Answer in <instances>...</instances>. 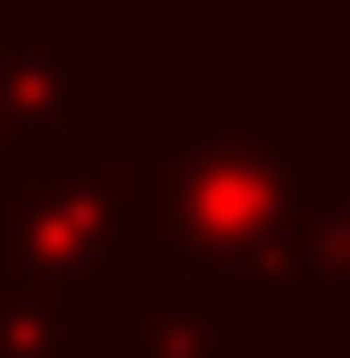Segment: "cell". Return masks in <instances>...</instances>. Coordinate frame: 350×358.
Wrapping results in <instances>:
<instances>
[{
    "label": "cell",
    "mask_w": 350,
    "mask_h": 358,
    "mask_svg": "<svg viewBox=\"0 0 350 358\" xmlns=\"http://www.w3.org/2000/svg\"><path fill=\"white\" fill-rule=\"evenodd\" d=\"M300 142L267 125H209L183 134L167 159L142 176V234H159L175 275L209 292H242L284 242L300 208Z\"/></svg>",
    "instance_id": "cell-1"
},
{
    "label": "cell",
    "mask_w": 350,
    "mask_h": 358,
    "mask_svg": "<svg viewBox=\"0 0 350 358\" xmlns=\"http://www.w3.org/2000/svg\"><path fill=\"white\" fill-rule=\"evenodd\" d=\"M142 275V176L117 159H59L0 192V283L108 292Z\"/></svg>",
    "instance_id": "cell-2"
},
{
    "label": "cell",
    "mask_w": 350,
    "mask_h": 358,
    "mask_svg": "<svg viewBox=\"0 0 350 358\" xmlns=\"http://www.w3.org/2000/svg\"><path fill=\"white\" fill-rule=\"evenodd\" d=\"M84 125H100V59L67 42L59 8H0V192L59 167Z\"/></svg>",
    "instance_id": "cell-3"
},
{
    "label": "cell",
    "mask_w": 350,
    "mask_h": 358,
    "mask_svg": "<svg viewBox=\"0 0 350 358\" xmlns=\"http://www.w3.org/2000/svg\"><path fill=\"white\" fill-rule=\"evenodd\" d=\"M242 292L251 317H350V167L309 159L300 208Z\"/></svg>",
    "instance_id": "cell-4"
},
{
    "label": "cell",
    "mask_w": 350,
    "mask_h": 358,
    "mask_svg": "<svg viewBox=\"0 0 350 358\" xmlns=\"http://www.w3.org/2000/svg\"><path fill=\"white\" fill-rule=\"evenodd\" d=\"M259 334L251 308H234L225 292L192 283V275H134V358H242Z\"/></svg>",
    "instance_id": "cell-5"
},
{
    "label": "cell",
    "mask_w": 350,
    "mask_h": 358,
    "mask_svg": "<svg viewBox=\"0 0 350 358\" xmlns=\"http://www.w3.org/2000/svg\"><path fill=\"white\" fill-rule=\"evenodd\" d=\"M108 342L100 292L67 283H0V358H92Z\"/></svg>",
    "instance_id": "cell-6"
}]
</instances>
